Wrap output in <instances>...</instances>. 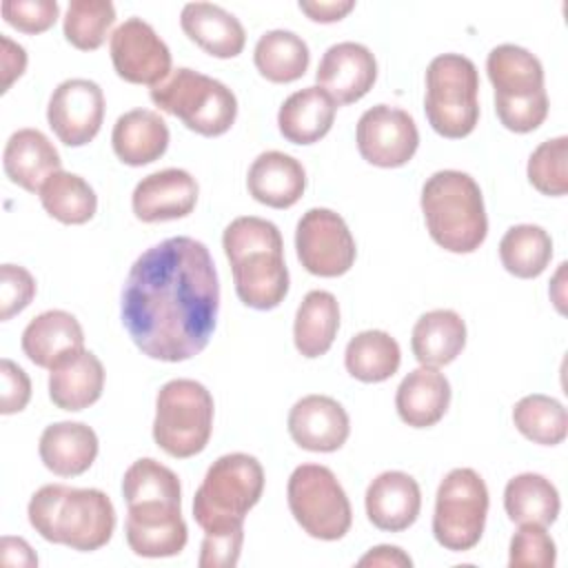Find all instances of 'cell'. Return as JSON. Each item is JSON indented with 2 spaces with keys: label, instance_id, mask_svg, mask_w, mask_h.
Here are the masks:
<instances>
[{
  "label": "cell",
  "instance_id": "cell-23",
  "mask_svg": "<svg viewBox=\"0 0 568 568\" xmlns=\"http://www.w3.org/2000/svg\"><path fill=\"white\" fill-rule=\"evenodd\" d=\"M246 189L251 197L271 209H291L306 189V171L300 160L282 151H264L248 166Z\"/></svg>",
  "mask_w": 568,
  "mask_h": 568
},
{
  "label": "cell",
  "instance_id": "cell-4",
  "mask_svg": "<svg viewBox=\"0 0 568 568\" xmlns=\"http://www.w3.org/2000/svg\"><path fill=\"white\" fill-rule=\"evenodd\" d=\"M27 515L42 539L80 552L106 546L115 530V508L98 488L47 484L31 495Z\"/></svg>",
  "mask_w": 568,
  "mask_h": 568
},
{
  "label": "cell",
  "instance_id": "cell-44",
  "mask_svg": "<svg viewBox=\"0 0 568 568\" xmlns=\"http://www.w3.org/2000/svg\"><path fill=\"white\" fill-rule=\"evenodd\" d=\"M0 379H2L0 413L2 415L20 413L31 399V379H29V375L16 362L4 357L0 362Z\"/></svg>",
  "mask_w": 568,
  "mask_h": 568
},
{
  "label": "cell",
  "instance_id": "cell-43",
  "mask_svg": "<svg viewBox=\"0 0 568 568\" xmlns=\"http://www.w3.org/2000/svg\"><path fill=\"white\" fill-rule=\"evenodd\" d=\"M244 528L222 535H204L197 566L200 568H233L240 559Z\"/></svg>",
  "mask_w": 568,
  "mask_h": 568
},
{
  "label": "cell",
  "instance_id": "cell-15",
  "mask_svg": "<svg viewBox=\"0 0 568 568\" xmlns=\"http://www.w3.org/2000/svg\"><path fill=\"white\" fill-rule=\"evenodd\" d=\"M115 73L131 84L155 87L171 75V51L155 29L142 18H126L109 42Z\"/></svg>",
  "mask_w": 568,
  "mask_h": 568
},
{
  "label": "cell",
  "instance_id": "cell-5",
  "mask_svg": "<svg viewBox=\"0 0 568 568\" xmlns=\"http://www.w3.org/2000/svg\"><path fill=\"white\" fill-rule=\"evenodd\" d=\"M422 213L435 244L450 253L477 251L488 233L479 184L464 171L444 169L422 186Z\"/></svg>",
  "mask_w": 568,
  "mask_h": 568
},
{
  "label": "cell",
  "instance_id": "cell-48",
  "mask_svg": "<svg viewBox=\"0 0 568 568\" xmlns=\"http://www.w3.org/2000/svg\"><path fill=\"white\" fill-rule=\"evenodd\" d=\"M4 566H38V557L31 546L20 537H2L0 544Z\"/></svg>",
  "mask_w": 568,
  "mask_h": 568
},
{
  "label": "cell",
  "instance_id": "cell-32",
  "mask_svg": "<svg viewBox=\"0 0 568 568\" xmlns=\"http://www.w3.org/2000/svg\"><path fill=\"white\" fill-rule=\"evenodd\" d=\"M504 508L513 524H555L561 501L555 484L539 473H521L504 488Z\"/></svg>",
  "mask_w": 568,
  "mask_h": 568
},
{
  "label": "cell",
  "instance_id": "cell-47",
  "mask_svg": "<svg viewBox=\"0 0 568 568\" xmlns=\"http://www.w3.org/2000/svg\"><path fill=\"white\" fill-rule=\"evenodd\" d=\"M357 566H384V568H410L413 566V559L397 546H388V544H382V546H375L371 548L359 561Z\"/></svg>",
  "mask_w": 568,
  "mask_h": 568
},
{
  "label": "cell",
  "instance_id": "cell-34",
  "mask_svg": "<svg viewBox=\"0 0 568 568\" xmlns=\"http://www.w3.org/2000/svg\"><path fill=\"white\" fill-rule=\"evenodd\" d=\"M253 62L262 78L275 84L300 80L311 62L306 42L286 29H273L260 36L253 49Z\"/></svg>",
  "mask_w": 568,
  "mask_h": 568
},
{
  "label": "cell",
  "instance_id": "cell-29",
  "mask_svg": "<svg viewBox=\"0 0 568 568\" xmlns=\"http://www.w3.org/2000/svg\"><path fill=\"white\" fill-rule=\"evenodd\" d=\"M104 388V366L91 351L64 359L49 373V397L62 410H84Z\"/></svg>",
  "mask_w": 568,
  "mask_h": 568
},
{
  "label": "cell",
  "instance_id": "cell-36",
  "mask_svg": "<svg viewBox=\"0 0 568 568\" xmlns=\"http://www.w3.org/2000/svg\"><path fill=\"white\" fill-rule=\"evenodd\" d=\"M40 204L62 224H84L95 215L98 197L84 178L58 171L42 184Z\"/></svg>",
  "mask_w": 568,
  "mask_h": 568
},
{
  "label": "cell",
  "instance_id": "cell-6",
  "mask_svg": "<svg viewBox=\"0 0 568 568\" xmlns=\"http://www.w3.org/2000/svg\"><path fill=\"white\" fill-rule=\"evenodd\" d=\"M264 493V468L246 453L217 457L193 497V519L204 535L244 528V517Z\"/></svg>",
  "mask_w": 568,
  "mask_h": 568
},
{
  "label": "cell",
  "instance_id": "cell-2",
  "mask_svg": "<svg viewBox=\"0 0 568 568\" xmlns=\"http://www.w3.org/2000/svg\"><path fill=\"white\" fill-rule=\"evenodd\" d=\"M122 497L126 501V544L138 557L160 559L184 550L189 530L180 510L182 488L169 466L153 457L133 462L122 479Z\"/></svg>",
  "mask_w": 568,
  "mask_h": 568
},
{
  "label": "cell",
  "instance_id": "cell-19",
  "mask_svg": "<svg viewBox=\"0 0 568 568\" xmlns=\"http://www.w3.org/2000/svg\"><path fill=\"white\" fill-rule=\"evenodd\" d=\"M197 182L184 169H162L142 178L131 195V206L142 222L186 217L197 202Z\"/></svg>",
  "mask_w": 568,
  "mask_h": 568
},
{
  "label": "cell",
  "instance_id": "cell-24",
  "mask_svg": "<svg viewBox=\"0 0 568 568\" xmlns=\"http://www.w3.org/2000/svg\"><path fill=\"white\" fill-rule=\"evenodd\" d=\"M180 27L200 49L213 58H235L246 44L242 22L220 4L189 2L180 13Z\"/></svg>",
  "mask_w": 568,
  "mask_h": 568
},
{
  "label": "cell",
  "instance_id": "cell-14",
  "mask_svg": "<svg viewBox=\"0 0 568 568\" xmlns=\"http://www.w3.org/2000/svg\"><path fill=\"white\" fill-rule=\"evenodd\" d=\"M359 155L382 169H397L413 160L419 131L410 113L390 104H375L362 113L355 131Z\"/></svg>",
  "mask_w": 568,
  "mask_h": 568
},
{
  "label": "cell",
  "instance_id": "cell-46",
  "mask_svg": "<svg viewBox=\"0 0 568 568\" xmlns=\"http://www.w3.org/2000/svg\"><path fill=\"white\" fill-rule=\"evenodd\" d=\"M355 9L353 0H300V11H304L315 22H337Z\"/></svg>",
  "mask_w": 568,
  "mask_h": 568
},
{
  "label": "cell",
  "instance_id": "cell-31",
  "mask_svg": "<svg viewBox=\"0 0 568 568\" xmlns=\"http://www.w3.org/2000/svg\"><path fill=\"white\" fill-rule=\"evenodd\" d=\"M339 331V304L328 291H308L297 306L293 324V342L300 355L313 359L324 353L335 342Z\"/></svg>",
  "mask_w": 568,
  "mask_h": 568
},
{
  "label": "cell",
  "instance_id": "cell-28",
  "mask_svg": "<svg viewBox=\"0 0 568 568\" xmlns=\"http://www.w3.org/2000/svg\"><path fill=\"white\" fill-rule=\"evenodd\" d=\"M335 109L337 104L324 89H300L291 93L277 111L280 133L293 144L320 142L333 126Z\"/></svg>",
  "mask_w": 568,
  "mask_h": 568
},
{
  "label": "cell",
  "instance_id": "cell-17",
  "mask_svg": "<svg viewBox=\"0 0 568 568\" xmlns=\"http://www.w3.org/2000/svg\"><path fill=\"white\" fill-rule=\"evenodd\" d=\"M317 87L324 89L337 106L362 100L377 80V60L359 42H337L328 47L315 71Z\"/></svg>",
  "mask_w": 568,
  "mask_h": 568
},
{
  "label": "cell",
  "instance_id": "cell-41",
  "mask_svg": "<svg viewBox=\"0 0 568 568\" xmlns=\"http://www.w3.org/2000/svg\"><path fill=\"white\" fill-rule=\"evenodd\" d=\"M2 18L7 24L22 33H42L51 29L60 16L55 0H4Z\"/></svg>",
  "mask_w": 568,
  "mask_h": 568
},
{
  "label": "cell",
  "instance_id": "cell-10",
  "mask_svg": "<svg viewBox=\"0 0 568 568\" xmlns=\"http://www.w3.org/2000/svg\"><path fill=\"white\" fill-rule=\"evenodd\" d=\"M213 397L195 379H171L155 397L153 439L175 459L202 453L213 430Z\"/></svg>",
  "mask_w": 568,
  "mask_h": 568
},
{
  "label": "cell",
  "instance_id": "cell-16",
  "mask_svg": "<svg viewBox=\"0 0 568 568\" xmlns=\"http://www.w3.org/2000/svg\"><path fill=\"white\" fill-rule=\"evenodd\" d=\"M102 120L104 93L93 80L69 78L53 89L47 106V122L62 144H89L98 135Z\"/></svg>",
  "mask_w": 568,
  "mask_h": 568
},
{
  "label": "cell",
  "instance_id": "cell-30",
  "mask_svg": "<svg viewBox=\"0 0 568 568\" xmlns=\"http://www.w3.org/2000/svg\"><path fill=\"white\" fill-rule=\"evenodd\" d=\"M466 346V324L459 313L450 308H435L424 313L410 335V348L422 366H446Z\"/></svg>",
  "mask_w": 568,
  "mask_h": 568
},
{
  "label": "cell",
  "instance_id": "cell-39",
  "mask_svg": "<svg viewBox=\"0 0 568 568\" xmlns=\"http://www.w3.org/2000/svg\"><path fill=\"white\" fill-rule=\"evenodd\" d=\"M528 182L544 195L568 193V138L559 135L541 142L528 158Z\"/></svg>",
  "mask_w": 568,
  "mask_h": 568
},
{
  "label": "cell",
  "instance_id": "cell-40",
  "mask_svg": "<svg viewBox=\"0 0 568 568\" xmlns=\"http://www.w3.org/2000/svg\"><path fill=\"white\" fill-rule=\"evenodd\" d=\"M557 548L544 526L521 524L510 539V568H550L555 566Z\"/></svg>",
  "mask_w": 568,
  "mask_h": 568
},
{
  "label": "cell",
  "instance_id": "cell-33",
  "mask_svg": "<svg viewBox=\"0 0 568 568\" xmlns=\"http://www.w3.org/2000/svg\"><path fill=\"white\" fill-rule=\"evenodd\" d=\"M402 364V351L395 337L386 331H362L346 344L344 366L351 377L364 384L386 382L397 373Z\"/></svg>",
  "mask_w": 568,
  "mask_h": 568
},
{
  "label": "cell",
  "instance_id": "cell-25",
  "mask_svg": "<svg viewBox=\"0 0 568 568\" xmlns=\"http://www.w3.org/2000/svg\"><path fill=\"white\" fill-rule=\"evenodd\" d=\"M42 464L58 477L87 473L98 457V435L82 422H55L40 435Z\"/></svg>",
  "mask_w": 568,
  "mask_h": 568
},
{
  "label": "cell",
  "instance_id": "cell-13",
  "mask_svg": "<svg viewBox=\"0 0 568 568\" xmlns=\"http://www.w3.org/2000/svg\"><path fill=\"white\" fill-rule=\"evenodd\" d=\"M295 251L302 266L317 277H339L351 271L357 248L344 217L331 209H308L295 229Z\"/></svg>",
  "mask_w": 568,
  "mask_h": 568
},
{
  "label": "cell",
  "instance_id": "cell-38",
  "mask_svg": "<svg viewBox=\"0 0 568 568\" xmlns=\"http://www.w3.org/2000/svg\"><path fill=\"white\" fill-rule=\"evenodd\" d=\"M115 22V7L109 0H71L64 13V38L80 51H95L104 44Z\"/></svg>",
  "mask_w": 568,
  "mask_h": 568
},
{
  "label": "cell",
  "instance_id": "cell-35",
  "mask_svg": "<svg viewBox=\"0 0 568 568\" xmlns=\"http://www.w3.org/2000/svg\"><path fill=\"white\" fill-rule=\"evenodd\" d=\"M552 257V240L537 224L510 226L499 242L501 266L521 280L539 277Z\"/></svg>",
  "mask_w": 568,
  "mask_h": 568
},
{
  "label": "cell",
  "instance_id": "cell-22",
  "mask_svg": "<svg viewBox=\"0 0 568 568\" xmlns=\"http://www.w3.org/2000/svg\"><path fill=\"white\" fill-rule=\"evenodd\" d=\"M7 178L29 193H40L42 184L58 171L62 160L51 140L38 129H18L2 151Z\"/></svg>",
  "mask_w": 568,
  "mask_h": 568
},
{
  "label": "cell",
  "instance_id": "cell-21",
  "mask_svg": "<svg viewBox=\"0 0 568 568\" xmlns=\"http://www.w3.org/2000/svg\"><path fill=\"white\" fill-rule=\"evenodd\" d=\"M84 348L80 322L60 308L36 315L22 331V351L40 368H55Z\"/></svg>",
  "mask_w": 568,
  "mask_h": 568
},
{
  "label": "cell",
  "instance_id": "cell-1",
  "mask_svg": "<svg viewBox=\"0 0 568 568\" xmlns=\"http://www.w3.org/2000/svg\"><path fill=\"white\" fill-rule=\"evenodd\" d=\"M220 282L209 248L186 235L146 248L122 288V324L151 359L184 362L215 331Z\"/></svg>",
  "mask_w": 568,
  "mask_h": 568
},
{
  "label": "cell",
  "instance_id": "cell-8",
  "mask_svg": "<svg viewBox=\"0 0 568 568\" xmlns=\"http://www.w3.org/2000/svg\"><path fill=\"white\" fill-rule=\"evenodd\" d=\"M479 73L470 58L442 53L426 67L424 111L435 133L448 140L466 138L479 122Z\"/></svg>",
  "mask_w": 568,
  "mask_h": 568
},
{
  "label": "cell",
  "instance_id": "cell-27",
  "mask_svg": "<svg viewBox=\"0 0 568 568\" xmlns=\"http://www.w3.org/2000/svg\"><path fill=\"white\" fill-rule=\"evenodd\" d=\"M111 144L120 162L129 166H144L164 155L169 146V126L160 113L133 109L115 120Z\"/></svg>",
  "mask_w": 568,
  "mask_h": 568
},
{
  "label": "cell",
  "instance_id": "cell-9",
  "mask_svg": "<svg viewBox=\"0 0 568 568\" xmlns=\"http://www.w3.org/2000/svg\"><path fill=\"white\" fill-rule=\"evenodd\" d=\"M149 95L164 113L180 118L186 129L206 138L226 133L237 118L235 93L220 80L189 67L171 71Z\"/></svg>",
  "mask_w": 568,
  "mask_h": 568
},
{
  "label": "cell",
  "instance_id": "cell-42",
  "mask_svg": "<svg viewBox=\"0 0 568 568\" xmlns=\"http://www.w3.org/2000/svg\"><path fill=\"white\" fill-rule=\"evenodd\" d=\"M36 297L33 275L18 264L0 266V320L7 322L24 311Z\"/></svg>",
  "mask_w": 568,
  "mask_h": 568
},
{
  "label": "cell",
  "instance_id": "cell-37",
  "mask_svg": "<svg viewBox=\"0 0 568 568\" xmlns=\"http://www.w3.org/2000/svg\"><path fill=\"white\" fill-rule=\"evenodd\" d=\"M515 428L539 446H557L568 435V415L559 399L532 393L521 397L513 408Z\"/></svg>",
  "mask_w": 568,
  "mask_h": 568
},
{
  "label": "cell",
  "instance_id": "cell-45",
  "mask_svg": "<svg viewBox=\"0 0 568 568\" xmlns=\"http://www.w3.org/2000/svg\"><path fill=\"white\" fill-rule=\"evenodd\" d=\"M0 44H2V51H0L2 84H0V91L7 93L9 87L13 84V80H18L27 69V51L7 36H0Z\"/></svg>",
  "mask_w": 568,
  "mask_h": 568
},
{
  "label": "cell",
  "instance_id": "cell-7",
  "mask_svg": "<svg viewBox=\"0 0 568 568\" xmlns=\"http://www.w3.org/2000/svg\"><path fill=\"white\" fill-rule=\"evenodd\" d=\"M486 71L495 89L499 122L515 133L535 131L548 115V93L539 58L524 47L499 44L488 53Z\"/></svg>",
  "mask_w": 568,
  "mask_h": 568
},
{
  "label": "cell",
  "instance_id": "cell-18",
  "mask_svg": "<svg viewBox=\"0 0 568 568\" xmlns=\"http://www.w3.org/2000/svg\"><path fill=\"white\" fill-rule=\"evenodd\" d=\"M291 439L311 453H333L351 435V419L344 406L328 395H306L288 410Z\"/></svg>",
  "mask_w": 568,
  "mask_h": 568
},
{
  "label": "cell",
  "instance_id": "cell-26",
  "mask_svg": "<svg viewBox=\"0 0 568 568\" xmlns=\"http://www.w3.org/2000/svg\"><path fill=\"white\" fill-rule=\"evenodd\" d=\"M450 406V384L433 366L410 371L395 393V408L404 424L413 428L435 426Z\"/></svg>",
  "mask_w": 568,
  "mask_h": 568
},
{
  "label": "cell",
  "instance_id": "cell-12",
  "mask_svg": "<svg viewBox=\"0 0 568 568\" xmlns=\"http://www.w3.org/2000/svg\"><path fill=\"white\" fill-rule=\"evenodd\" d=\"M488 515V488L473 468H453L435 495L433 535L453 552L475 548L484 535Z\"/></svg>",
  "mask_w": 568,
  "mask_h": 568
},
{
  "label": "cell",
  "instance_id": "cell-11",
  "mask_svg": "<svg viewBox=\"0 0 568 568\" xmlns=\"http://www.w3.org/2000/svg\"><path fill=\"white\" fill-rule=\"evenodd\" d=\"M286 501L300 528L315 539L337 541L351 530V501L335 473L322 464H302L291 473Z\"/></svg>",
  "mask_w": 568,
  "mask_h": 568
},
{
  "label": "cell",
  "instance_id": "cell-20",
  "mask_svg": "<svg viewBox=\"0 0 568 568\" xmlns=\"http://www.w3.org/2000/svg\"><path fill=\"white\" fill-rule=\"evenodd\" d=\"M368 521L386 532L410 528L422 510L419 484L402 470L379 473L364 495Z\"/></svg>",
  "mask_w": 568,
  "mask_h": 568
},
{
  "label": "cell",
  "instance_id": "cell-3",
  "mask_svg": "<svg viewBox=\"0 0 568 568\" xmlns=\"http://www.w3.org/2000/svg\"><path fill=\"white\" fill-rule=\"evenodd\" d=\"M222 248L233 268L235 293L248 308L271 311L288 293L284 240L280 229L255 215L235 217L222 233Z\"/></svg>",
  "mask_w": 568,
  "mask_h": 568
}]
</instances>
